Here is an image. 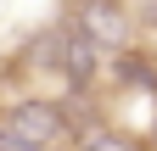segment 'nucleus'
I'll list each match as a JSON object with an SVG mask.
<instances>
[{"label": "nucleus", "instance_id": "obj_2", "mask_svg": "<svg viewBox=\"0 0 157 151\" xmlns=\"http://www.w3.org/2000/svg\"><path fill=\"white\" fill-rule=\"evenodd\" d=\"M0 129H11V134H17V140H28L34 151H62V145L73 140V118H67V106L39 101V95L11 101L6 112H0Z\"/></svg>", "mask_w": 157, "mask_h": 151}, {"label": "nucleus", "instance_id": "obj_3", "mask_svg": "<svg viewBox=\"0 0 157 151\" xmlns=\"http://www.w3.org/2000/svg\"><path fill=\"white\" fill-rule=\"evenodd\" d=\"M73 151H140L124 129H112V123H90L84 134L73 140Z\"/></svg>", "mask_w": 157, "mask_h": 151}, {"label": "nucleus", "instance_id": "obj_5", "mask_svg": "<svg viewBox=\"0 0 157 151\" xmlns=\"http://www.w3.org/2000/svg\"><path fill=\"white\" fill-rule=\"evenodd\" d=\"M146 145H151V151H157V118H151V129H146Z\"/></svg>", "mask_w": 157, "mask_h": 151}, {"label": "nucleus", "instance_id": "obj_1", "mask_svg": "<svg viewBox=\"0 0 157 151\" xmlns=\"http://www.w3.org/2000/svg\"><path fill=\"white\" fill-rule=\"evenodd\" d=\"M67 28L95 56H129V45H135V23H129V11L118 0H73Z\"/></svg>", "mask_w": 157, "mask_h": 151}, {"label": "nucleus", "instance_id": "obj_4", "mask_svg": "<svg viewBox=\"0 0 157 151\" xmlns=\"http://www.w3.org/2000/svg\"><path fill=\"white\" fill-rule=\"evenodd\" d=\"M118 6L129 11V23H135V39H140V34H157V0H118Z\"/></svg>", "mask_w": 157, "mask_h": 151}]
</instances>
